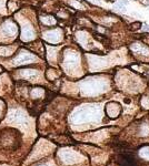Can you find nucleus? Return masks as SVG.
<instances>
[{
	"label": "nucleus",
	"mask_w": 149,
	"mask_h": 166,
	"mask_svg": "<svg viewBox=\"0 0 149 166\" xmlns=\"http://www.w3.org/2000/svg\"><path fill=\"white\" fill-rule=\"evenodd\" d=\"M114 9H116V10H120V11H125L126 6H123V5H121V3L119 2V3H116V5L114 6Z\"/></svg>",
	"instance_id": "f03ea898"
},
{
	"label": "nucleus",
	"mask_w": 149,
	"mask_h": 166,
	"mask_svg": "<svg viewBox=\"0 0 149 166\" xmlns=\"http://www.w3.org/2000/svg\"><path fill=\"white\" fill-rule=\"evenodd\" d=\"M119 2H120L121 5H123V6H127L128 3H129V1H128V0H120Z\"/></svg>",
	"instance_id": "7ed1b4c3"
},
{
	"label": "nucleus",
	"mask_w": 149,
	"mask_h": 166,
	"mask_svg": "<svg viewBox=\"0 0 149 166\" xmlns=\"http://www.w3.org/2000/svg\"><path fill=\"white\" fill-rule=\"evenodd\" d=\"M144 30L145 31H149V26H148V24H146V26L144 27Z\"/></svg>",
	"instance_id": "20e7f679"
},
{
	"label": "nucleus",
	"mask_w": 149,
	"mask_h": 166,
	"mask_svg": "<svg viewBox=\"0 0 149 166\" xmlns=\"http://www.w3.org/2000/svg\"><path fill=\"white\" fill-rule=\"evenodd\" d=\"M140 155H141L142 157H146V158H149V147L142 148L141 152H140Z\"/></svg>",
	"instance_id": "f257e3e1"
}]
</instances>
